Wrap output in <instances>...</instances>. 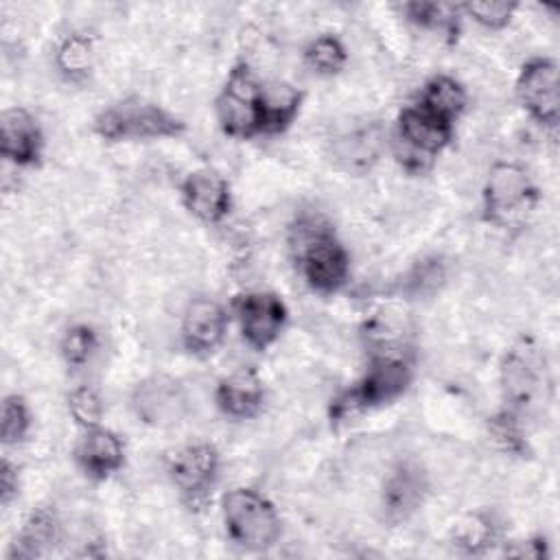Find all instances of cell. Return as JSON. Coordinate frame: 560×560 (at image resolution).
<instances>
[{
	"instance_id": "cell-1",
	"label": "cell",
	"mask_w": 560,
	"mask_h": 560,
	"mask_svg": "<svg viewBox=\"0 0 560 560\" xmlns=\"http://www.w3.org/2000/svg\"><path fill=\"white\" fill-rule=\"evenodd\" d=\"M411 363L400 354H376L363 378L330 402V422H343L365 409L387 405L402 396L411 383Z\"/></svg>"
},
{
	"instance_id": "cell-2",
	"label": "cell",
	"mask_w": 560,
	"mask_h": 560,
	"mask_svg": "<svg viewBox=\"0 0 560 560\" xmlns=\"http://www.w3.org/2000/svg\"><path fill=\"white\" fill-rule=\"evenodd\" d=\"M221 514L228 538L245 551H265L280 538V516L273 503L258 490H228L221 499Z\"/></svg>"
},
{
	"instance_id": "cell-3",
	"label": "cell",
	"mask_w": 560,
	"mask_h": 560,
	"mask_svg": "<svg viewBox=\"0 0 560 560\" xmlns=\"http://www.w3.org/2000/svg\"><path fill=\"white\" fill-rule=\"evenodd\" d=\"M298 249V262L304 280L317 293L339 291L350 271V258L346 247L335 238L328 225H322L313 219H304L293 228Z\"/></svg>"
},
{
	"instance_id": "cell-4",
	"label": "cell",
	"mask_w": 560,
	"mask_h": 560,
	"mask_svg": "<svg viewBox=\"0 0 560 560\" xmlns=\"http://www.w3.org/2000/svg\"><path fill=\"white\" fill-rule=\"evenodd\" d=\"M94 131L109 142L158 140L179 136L184 122L158 103L129 96L101 109L94 118Z\"/></svg>"
},
{
	"instance_id": "cell-5",
	"label": "cell",
	"mask_w": 560,
	"mask_h": 560,
	"mask_svg": "<svg viewBox=\"0 0 560 560\" xmlns=\"http://www.w3.org/2000/svg\"><path fill=\"white\" fill-rule=\"evenodd\" d=\"M262 92V83L254 77L245 61L236 63L230 70L225 85L214 101L217 120L223 133L243 140L260 133Z\"/></svg>"
},
{
	"instance_id": "cell-6",
	"label": "cell",
	"mask_w": 560,
	"mask_h": 560,
	"mask_svg": "<svg viewBox=\"0 0 560 560\" xmlns=\"http://www.w3.org/2000/svg\"><path fill=\"white\" fill-rule=\"evenodd\" d=\"M538 190L527 171L512 162L490 168L483 184V214L494 225H512L534 210Z\"/></svg>"
},
{
	"instance_id": "cell-7",
	"label": "cell",
	"mask_w": 560,
	"mask_h": 560,
	"mask_svg": "<svg viewBox=\"0 0 560 560\" xmlns=\"http://www.w3.org/2000/svg\"><path fill=\"white\" fill-rule=\"evenodd\" d=\"M398 147L396 155L405 168L422 173L431 166V160L448 147L453 138V125L429 114L420 105L405 107L398 114Z\"/></svg>"
},
{
	"instance_id": "cell-8",
	"label": "cell",
	"mask_w": 560,
	"mask_h": 560,
	"mask_svg": "<svg viewBox=\"0 0 560 560\" xmlns=\"http://www.w3.org/2000/svg\"><path fill=\"white\" fill-rule=\"evenodd\" d=\"M516 96L536 122L556 129L560 118L558 63L549 57L527 59L516 79Z\"/></svg>"
},
{
	"instance_id": "cell-9",
	"label": "cell",
	"mask_w": 560,
	"mask_h": 560,
	"mask_svg": "<svg viewBox=\"0 0 560 560\" xmlns=\"http://www.w3.org/2000/svg\"><path fill=\"white\" fill-rule=\"evenodd\" d=\"M131 409L142 424L164 429L182 422L188 413V396L177 378L153 374L133 387Z\"/></svg>"
},
{
	"instance_id": "cell-10",
	"label": "cell",
	"mask_w": 560,
	"mask_h": 560,
	"mask_svg": "<svg viewBox=\"0 0 560 560\" xmlns=\"http://www.w3.org/2000/svg\"><path fill=\"white\" fill-rule=\"evenodd\" d=\"M219 451L208 442H195L177 448L166 459V472L173 486L188 503H201L219 477Z\"/></svg>"
},
{
	"instance_id": "cell-11",
	"label": "cell",
	"mask_w": 560,
	"mask_h": 560,
	"mask_svg": "<svg viewBox=\"0 0 560 560\" xmlns=\"http://www.w3.org/2000/svg\"><path fill=\"white\" fill-rule=\"evenodd\" d=\"M234 311L243 339L256 350H267L280 337L287 324L284 302L267 291H252L238 295L234 302Z\"/></svg>"
},
{
	"instance_id": "cell-12",
	"label": "cell",
	"mask_w": 560,
	"mask_h": 560,
	"mask_svg": "<svg viewBox=\"0 0 560 560\" xmlns=\"http://www.w3.org/2000/svg\"><path fill=\"white\" fill-rule=\"evenodd\" d=\"M429 492L427 475L418 464L402 462L385 479L381 492V508L389 523L407 521L424 503Z\"/></svg>"
},
{
	"instance_id": "cell-13",
	"label": "cell",
	"mask_w": 560,
	"mask_h": 560,
	"mask_svg": "<svg viewBox=\"0 0 560 560\" xmlns=\"http://www.w3.org/2000/svg\"><path fill=\"white\" fill-rule=\"evenodd\" d=\"M0 151L15 166H33L44 151V133L37 120L22 107H9L0 116Z\"/></svg>"
},
{
	"instance_id": "cell-14",
	"label": "cell",
	"mask_w": 560,
	"mask_h": 560,
	"mask_svg": "<svg viewBox=\"0 0 560 560\" xmlns=\"http://www.w3.org/2000/svg\"><path fill=\"white\" fill-rule=\"evenodd\" d=\"M179 195L186 210L203 223H219L232 206L228 182L212 171L188 173L179 186Z\"/></svg>"
},
{
	"instance_id": "cell-15",
	"label": "cell",
	"mask_w": 560,
	"mask_h": 560,
	"mask_svg": "<svg viewBox=\"0 0 560 560\" xmlns=\"http://www.w3.org/2000/svg\"><path fill=\"white\" fill-rule=\"evenodd\" d=\"M225 326H228V317L221 304L208 298L192 300L186 306L182 317V328H179L182 346L190 354H199V357L210 354L223 341Z\"/></svg>"
},
{
	"instance_id": "cell-16",
	"label": "cell",
	"mask_w": 560,
	"mask_h": 560,
	"mask_svg": "<svg viewBox=\"0 0 560 560\" xmlns=\"http://www.w3.org/2000/svg\"><path fill=\"white\" fill-rule=\"evenodd\" d=\"M74 459L85 477L103 481L122 468L125 446L114 431L96 424L81 435L74 448Z\"/></svg>"
},
{
	"instance_id": "cell-17",
	"label": "cell",
	"mask_w": 560,
	"mask_h": 560,
	"mask_svg": "<svg viewBox=\"0 0 560 560\" xmlns=\"http://www.w3.org/2000/svg\"><path fill=\"white\" fill-rule=\"evenodd\" d=\"M214 402L228 418L249 420L258 416L265 402V385L256 370L241 368L219 381Z\"/></svg>"
},
{
	"instance_id": "cell-18",
	"label": "cell",
	"mask_w": 560,
	"mask_h": 560,
	"mask_svg": "<svg viewBox=\"0 0 560 560\" xmlns=\"http://www.w3.org/2000/svg\"><path fill=\"white\" fill-rule=\"evenodd\" d=\"M540 387V372L534 352L512 348L501 363V389L512 409H525Z\"/></svg>"
},
{
	"instance_id": "cell-19",
	"label": "cell",
	"mask_w": 560,
	"mask_h": 560,
	"mask_svg": "<svg viewBox=\"0 0 560 560\" xmlns=\"http://www.w3.org/2000/svg\"><path fill=\"white\" fill-rule=\"evenodd\" d=\"M59 540V518L50 508H35L24 521L15 542L9 549V558L31 560L48 553Z\"/></svg>"
},
{
	"instance_id": "cell-20",
	"label": "cell",
	"mask_w": 560,
	"mask_h": 560,
	"mask_svg": "<svg viewBox=\"0 0 560 560\" xmlns=\"http://www.w3.org/2000/svg\"><path fill=\"white\" fill-rule=\"evenodd\" d=\"M418 105L440 120L453 125L466 107V90L453 77L438 74L424 83Z\"/></svg>"
},
{
	"instance_id": "cell-21",
	"label": "cell",
	"mask_w": 560,
	"mask_h": 560,
	"mask_svg": "<svg viewBox=\"0 0 560 560\" xmlns=\"http://www.w3.org/2000/svg\"><path fill=\"white\" fill-rule=\"evenodd\" d=\"M302 94L287 85L262 92L260 105V133H280L284 131L295 116L300 114Z\"/></svg>"
},
{
	"instance_id": "cell-22",
	"label": "cell",
	"mask_w": 560,
	"mask_h": 560,
	"mask_svg": "<svg viewBox=\"0 0 560 560\" xmlns=\"http://www.w3.org/2000/svg\"><path fill=\"white\" fill-rule=\"evenodd\" d=\"M402 11L409 22L446 33L451 39L457 37L459 31V7L448 2H407L402 4Z\"/></svg>"
},
{
	"instance_id": "cell-23",
	"label": "cell",
	"mask_w": 560,
	"mask_h": 560,
	"mask_svg": "<svg viewBox=\"0 0 560 560\" xmlns=\"http://www.w3.org/2000/svg\"><path fill=\"white\" fill-rule=\"evenodd\" d=\"M59 348L68 368L83 370L98 350V335L88 324H74L63 332Z\"/></svg>"
},
{
	"instance_id": "cell-24",
	"label": "cell",
	"mask_w": 560,
	"mask_h": 560,
	"mask_svg": "<svg viewBox=\"0 0 560 560\" xmlns=\"http://www.w3.org/2000/svg\"><path fill=\"white\" fill-rule=\"evenodd\" d=\"M94 61V42L83 33L68 35L57 48V66L68 77H83Z\"/></svg>"
},
{
	"instance_id": "cell-25",
	"label": "cell",
	"mask_w": 560,
	"mask_h": 560,
	"mask_svg": "<svg viewBox=\"0 0 560 560\" xmlns=\"http://www.w3.org/2000/svg\"><path fill=\"white\" fill-rule=\"evenodd\" d=\"M304 59H306V63L313 70H317L322 74H335V72H339L346 66L348 50H346V46H343V42L339 37L326 33V35L315 37L306 46Z\"/></svg>"
},
{
	"instance_id": "cell-26",
	"label": "cell",
	"mask_w": 560,
	"mask_h": 560,
	"mask_svg": "<svg viewBox=\"0 0 560 560\" xmlns=\"http://www.w3.org/2000/svg\"><path fill=\"white\" fill-rule=\"evenodd\" d=\"M28 429H31V413H28L24 398L18 394L7 396L2 402V420H0L2 442L7 446L22 442L26 438Z\"/></svg>"
},
{
	"instance_id": "cell-27",
	"label": "cell",
	"mask_w": 560,
	"mask_h": 560,
	"mask_svg": "<svg viewBox=\"0 0 560 560\" xmlns=\"http://www.w3.org/2000/svg\"><path fill=\"white\" fill-rule=\"evenodd\" d=\"M488 435L501 451H508L514 455L525 451V438L512 409L501 411L488 420Z\"/></svg>"
},
{
	"instance_id": "cell-28",
	"label": "cell",
	"mask_w": 560,
	"mask_h": 560,
	"mask_svg": "<svg viewBox=\"0 0 560 560\" xmlns=\"http://www.w3.org/2000/svg\"><path fill=\"white\" fill-rule=\"evenodd\" d=\"M68 411H70V416L74 418L77 424H81L83 429H90V427L101 424L103 402H101L94 387L79 385L68 396Z\"/></svg>"
},
{
	"instance_id": "cell-29",
	"label": "cell",
	"mask_w": 560,
	"mask_h": 560,
	"mask_svg": "<svg viewBox=\"0 0 560 560\" xmlns=\"http://www.w3.org/2000/svg\"><path fill=\"white\" fill-rule=\"evenodd\" d=\"M464 11L483 28L488 31H499L510 24L516 2H501V0H477L464 4Z\"/></svg>"
},
{
	"instance_id": "cell-30",
	"label": "cell",
	"mask_w": 560,
	"mask_h": 560,
	"mask_svg": "<svg viewBox=\"0 0 560 560\" xmlns=\"http://www.w3.org/2000/svg\"><path fill=\"white\" fill-rule=\"evenodd\" d=\"M492 540H494V525L490 518H483V516H470L455 532V545L462 547L466 553H481L483 549L492 547Z\"/></svg>"
},
{
	"instance_id": "cell-31",
	"label": "cell",
	"mask_w": 560,
	"mask_h": 560,
	"mask_svg": "<svg viewBox=\"0 0 560 560\" xmlns=\"http://www.w3.org/2000/svg\"><path fill=\"white\" fill-rule=\"evenodd\" d=\"M20 492V477H18V466L11 464L9 459H2L0 464V503L7 508Z\"/></svg>"
},
{
	"instance_id": "cell-32",
	"label": "cell",
	"mask_w": 560,
	"mask_h": 560,
	"mask_svg": "<svg viewBox=\"0 0 560 560\" xmlns=\"http://www.w3.org/2000/svg\"><path fill=\"white\" fill-rule=\"evenodd\" d=\"M505 553L514 558H547L549 549H547V540L542 536H536V538L514 542V547L505 549Z\"/></svg>"
}]
</instances>
